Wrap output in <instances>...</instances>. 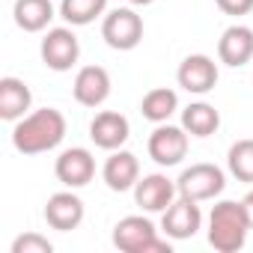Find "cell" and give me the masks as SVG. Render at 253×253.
Listing matches in <instances>:
<instances>
[{
	"instance_id": "1",
	"label": "cell",
	"mask_w": 253,
	"mask_h": 253,
	"mask_svg": "<svg viewBox=\"0 0 253 253\" xmlns=\"http://www.w3.org/2000/svg\"><path fill=\"white\" fill-rule=\"evenodd\" d=\"M66 137V116L57 107H42L21 116L12 128V146L21 155H42L63 143Z\"/></svg>"
},
{
	"instance_id": "2",
	"label": "cell",
	"mask_w": 253,
	"mask_h": 253,
	"mask_svg": "<svg viewBox=\"0 0 253 253\" xmlns=\"http://www.w3.org/2000/svg\"><path fill=\"white\" fill-rule=\"evenodd\" d=\"M250 220L244 211V203L235 200H220L217 206H211L209 214V244L217 253H238L247 244V232H250Z\"/></svg>"
},
{
	"instance_id": "3",
	"label": "cell",
	"mask_w": 253,
	"mask_h": 253,
	"mask_svg": "<svg viewBox=\"0 0 253 253\" xmlns=\"http://www.w3.org/2000/svg\"><path fill=\"white\" fill-rule=\"evenodd\" d=\"M113 244L122 253H170V241L158 238V229L143 214H128L113 226Z\"/></svg>"
},
{
	"instance_id": "4",
	"label": "cell",
	"mask_w": 253,
	"mask_h": 253,
	"mask_svg": "<svg viewBox=\"0 0 253 253\" xmlns=\"http://www.w3.org/2000/svg\"><path fill=\"white\" fill-rule=\"evenodd\" d=\"M101 39L113 51H134L143 39V18L128 6L113 9L101 21Z\"/></svg>"
},
{
	"instance_id": "5",
	"label": "cell",
	"mask_w": 253,
	"mask_h": 253,
	"mask_svg": "<svg viewBox=\"0 0 253 253\" xmlns=\"http://www.w3.org/2000/svg\"><path fill=\"white\" fill-rule=\"evenodd\" d=\"M176 188H179V197H188V200L203 203V200H214V197L223 194L226 176L214 164H191L176 179Z\"/></svg>"
},
{
	"instance_id": "6",
	"label": "cell",
	"mask_w": 253,
	"mask_h": 253,
	"mask_svg": "<svg viewBox=\"0 0 253 253\" xmlns=\"http://www.w3.org/2000/svg\"><path fill=\"white\" fill-rule=\"evenodd\" d=\"M188 155V131L182 125L161 122L158 128L149 134V158L158 167H176Z\"/></svg>"
},
{
	"instance_id": "7",
	"label": "cell",
	"mask_w": 253,
	"mask_h": 253,
	"mask_svg": "<svg viewBox=\"0 0 253 253\" xmlns=\"http://www.w3.org/2000/svg\"><path fill=\"white\" fill-rule=\"evenodd\" d=\"M39 51H42V63H45L48 69H54V72H69V69L78 63V57H81V42H78V36L72 33V27H54V30L45 33Z\"/></svg>"
},
{
	"instance_id": "8",
	"label": "cell",
	"mask_w": 253,
	"mask_h": 253,
	"mask_svg": "<svg viewBox=\"0 0 253 253\" xmlns=\"http://www.w3.org/2000/svg\"><path fill=\"white\" fill-rule=\"evenodd\" d=\"M200 226H203V211H200L197 200L179 197V200H173V206H170L167 211H161V229H164V235L173 238V241L194 238Z\"/></svg>"
},
{
	"instance_id": "9",
	"label": "cell",
	"mask_w": 253,
	"mask_h": 253,
	"mask_svg": "<svg viewBox=\"0 0 253 253\" xmlns=\"http://www.w3.org/2000/svg\"><path fill=\"white\" fill-rule=\"evenodd\" d=\"M176 81H179V86L185 92L206 95L217 84V63L211 57H206V54H191V57L182 60V66L176 72Z\"/></svg>"
},
{
	"instance_id": "10",
	"label": "cell",
	"mask_w": 253,
	"mask_h": 253,
	"mask_svg": "<svg viewBox=\"0 0 253 253\" xmlns=\"http://www.w3.org/2000/svg\"><path fill=\"white\" fill-rule=\"evenodd\" d=\"M54 173H57V179H60L66 188H72V191H75V188H84V185H89L92 176H95V158H92L89 149L72 146V149L60 152V158H57V164H54Z\"/></svg>"
},
{
	"instance_id": "11",
	"label": "cell",
	"mask_w": 253,
	"mask_h": 253,
	"mask_svg": "<svg viewBox=\"0 0 253 253\" xmlns=\"http://www.w3.org/2000/svg\"><path fill=\"white\" fill-rule=\"evenodd\" d=\"M176 194H179L176 182H170L164 173H149V176L137 179V185H134V200H137V206H140L143 211H149V214L167 211V209L173 206Z\"/></svg>"
},
{
	"instance_id": "12",
	"label": "cell",
	"mask_w": 253,
	"mask_h": 253,
	"mask_svg": "<svg viewBox=\"0 0 253 253\" xmlns=\"http://www.w3.org/2000/svg\"><path fill=\"white\" fill-rule=\"evenodd\" d=\"M128 134H131L128 119H125L122 113H116V110H101L89 122V140L98 149H107V152L122 149V143L128 140Z\"/></svg>"
},
{
	"instance_id": "13",
	"label": "cell",
	"mask_w": 253,
	"mask_h": 253,
	"mask_svg": "<svg viewBox=\"0 0 253 253\" xmlns=\"http://www.w3.org/2000/svg\"><path fill=\"white\" fill-rule=\"evenodd\" d=\"M101 179L110 191L122 194V191H131L140 179V161L134 152H125V149H113L110 158L101 167Z\"/></svg>"
},
{
	"instance_id": "14",
	"label": "cell",
	"mask_w": 253,
	"mask_h": 253,
	"mask_svg": "<svg viewBox=\"0 0 253 253\" xmlns=\"http://www.w3.org/2000/svg\"><path fill=\"white\" fill-rule=\"evenodd\" d=\"M75 101L84 104V107H101L110 95V75L107 69L101 66H84L78 75H75Z\"/></svg>"
},
{
	"instance_id": "15",
	"label": "cell",
	"mask_w": 253,
	"mask_h": 253,
	"mask_svg": "<svg viewBox=\"0 0 253 253\" xmlns=\"http://www.w3.org/2000/svg\"><path fill=\"white\" fill-rule=\"evenodd\" d=\"M45 220L51 229H60V232H72L81 226L84 220V200L72 191H60L54 197H48L45 203Z\"/></svg>"
},
{
	"instance_id": "16",
	"label": "cell",
	"mask_w": 253,
	"mask_h": 253,
	"mask_svg": "<svg viewBox=\"0 0 253 253\" xmlns=\"http://www.w3.org/2000/svg\"><path fill=\"white\" fill-rule=\"evenodd\" d=\"M217 57H220V63H226L232 69H241L244 63H250L253 60V30L244 24L226 27L217 42Z\"/></svg>"
},
{
	"instance_id": "17",
	"label": "cell",
	"mask_w": 253,
	"mask_h": 253,
	"mask_svg": "<svg viewBox=\"0 0 253 253\" xmlns=\"http://www.w3.org/2000/svg\"><path fill=\"white\" fill-rule=\"evenodd\" d=\"M33 92L21 78H0V119L18 122L21 116H27Z\"/></svg>"
},
{
	"instance_id": "18",
	"label": "cell",
	"mask_w": 253,
	"mask_h": 253,
	"mask_svg": "<svg viewBox=\"0 0 253 253\" xmlns=\"http://www.w3.org/2000/svg\"><path fill=\"white\" fill-rule=\"evenodd\" d=\"M12 15L24 33H42L54 21V3L51 0H15Z\"/></svg>"
},
{
	"instance_id": "19",
	"label": "cell",
	"mask_w": 253,
	"mask_h": 253,
	"mask_svg": "<svg viewBox=\"0 0 253 253\" xmlns=\"http://www.w3.org/2000/svg\"><path fill=\"white\" fill-rule=\"evenodd\" d=\"M182 128L191 137H209L220 128V113L206 101H194L182 110Z\"/></svg>"
},
{
	"instance_id": "20",
	"label": "cell",
	"mask_w": 253,
	"mask_h": 253,
	"mask_svg": "<svg viewBox=\"0 0 253 253\" xmlns=\"http://www.w3.org/2000/svg\"><path fill=\"white\" fill-rule=\"evenodd\" d=\"M176 110H179V95H176V89H170V86H155V89H149V92L143 95V101H140V113H143L149 122H155V125L167 122Z\"/></svg>"
},
{
	"instance_id": "21",
	"label": "cell",
	"mask_w": 253,
	"mask_h": 253,
	"mask_svg": "<svg viewBox=\"0 0 253 253\" xmlns=\"http://www.w3.org/2000/svg\"><path fill=\"white\" fill-rule=\"evenodd\" d=\"M107 0H63L60 3V18L72 27H86L98 15H104Z\"/></svg>"
},
{
	"instance_id": "22",
	"label": "cell",
	"mask_w": 253,
	"mask_h": 253,
	"mask_svg": "<svg viewBox=\"0 0 253 253\" xmlns=\"http://www.w3.org/2000/svg\"><path fill=\"white\" fill-rule=\"evenodd\" d=\"M226 167L229 173L238 179V182H247L253 185V140H238L229 146V155H226Z\"/></svg>"
},
{
	"instance_id": "23",
	"label": "cell",
	"mask_w": 253,
	"mask_h": 253,
	"mask_svg": "<svg viewBox=\"0 0 253 253\" xmlns=\"http://www.w3.org/2000/svg\"><path fill=\"white\" fill-rule=\"evenodd\" d=\"M54 244L39 232H24L12 241V253H51Z\"/></svg>"
},
{
	"instance_id": "24",
	"label": "cell",
	"mask_w": 253,
	"mask_h": 253,
	"mask_svg": "<svg viewBox=\"0 0 253 253\" xmlns=\"http://www.w3.org/2000/svg\"><path fill=\"white\" fill-rule=\"evenodd\" d=\"M214 3L220 6V12L226 15H247L253 9V0H214Z\"/></svg>"
},
{
	"instance_id": "25",
	"label": "cell",
	"mask_w": 253,
	"mask_h": 253,
	"mask_svg": "<svg viewBox=\"0 0 253 253\" xmlns=\"http://www.w3.org/2000/svg\"><path fill=\"white\" fill-rule=\"evenodd\" d=\"M241 203H244V211H247V220H250V226H253V191H247V197H244Z\"/></svg>"
},
{
	"instance_id": "26",
	"label": "cell",
	"mask_w": 253,
	"mask_h": 253,
	"mask_svg": "<svg viewBox=\"0 0 253 253\" xmlns=\"http://www.w3.org/2000/svg\"><path fill=\"white\" fill-rule=\"evenodd\" d=\"M131 6H149V3H155V0H128Z\"/></svg>"
}]
</instances>
